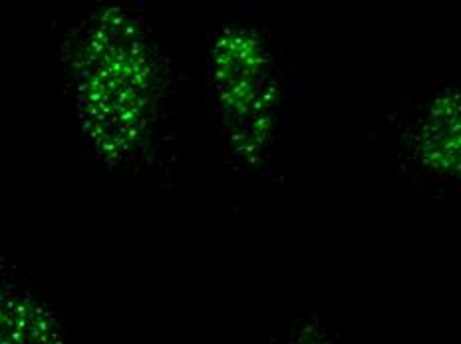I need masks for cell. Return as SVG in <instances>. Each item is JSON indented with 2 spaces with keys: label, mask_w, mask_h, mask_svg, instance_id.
Masks as SVG:
<instances>
[{
  "label": "cell",
  "mask_w": 461,
  "mask_h": 344,
  "mask_svg": "<svg viewBox=\"0 0 461 344\" xmlns=\"http://www.w3.org/2000/svg\"><path fill=\"white\" fill-rule=\"evenodd\" d=\"M392 149L420 186L461 191V86H434L390 116Z\"/></svg>",
  "instance_id": "cell-3"
},
{
  "label": "cell",
  "mask_w": 461,
  "mask_h": 344,
  "mask_svg": "<svg viewBox=\"0 0 461 344\" xmlns=\"http://www.w3.org/2000/svg\"><path fill=\"white\" fill-rule=\"evenodd\" d=\"M60 72L86 149L105 167L158 154L171 110V64L146 16L95 6L60 38Z\"/></svg>",
  "instance_id": "cell-1"
},
{
  "label": "cell",
  "mask_w": 461,
  "mask_h": 344,
  "mask_svg": "<svg viewBox=\"0 0 461 344\" xmlns=\"http://www.w3.org/2000/svg\"><path fill=\"white\" fill-rule=\"evenodd\" d=\"M283 344H334L330 339L322 337L319 330H303L301 334H296L291 340H286Z\"/></svg>",
  "instance_id": "cell-5"
},
{
  "label": "cell",
  "mask_w": 461,
  "mask_h": 344,
  "mask_svg": "<svg viewBox=\"0 0 461 344\" xmlns=\"http://www.w3.org/2000/svg\"><path fill=\"white\" fill-rule=\"evenodd\" d=\"M207 86L227 164L245 176L263 174L293 106L283 56L263 24L247 16L211 24Z\"/></svg>",
  "instance_id": "cell-2"
},
{
  "label": "cell",
  "mask_w": 461,
  "mask_h": 344,
  "mask_svg": "<svg viewBox=\"0 0 461 344\" xmlns=\"http://www.w3.org/2000/svg\"><path fill=\"white\" fill-rule=\"evenodd\" d=\"M62 344V334L44 304L14 281L0 275V344Z\"/></svg>",
  "instance_id": "cell-4"
}]
</instances>
